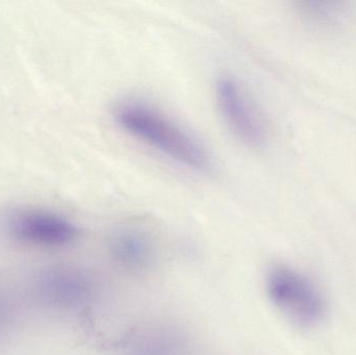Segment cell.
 <instances>
[{
  "mask_svg": "<svg viewBox=\"0 0 356 355\" xmlns=\"http://www.w3.org/2000/svg\"><path fill=\"white\" fill-rule=\"evenodd\" d=\"M117 124L139 141L184 168L205 172L211 158L202 144L158 110L141 102H123L114 113Z\"/></svg>",
  "mask_w": 356,
  "mask_h": 355,
  "instance_id": "1",
  "label": "cell"
},
{
  "mask_svg": "<svg viewBox=\"0 0 356 355\" xmlns=\"http://www.w3.org/2000/svg\"><path fill=\"white\" fill-rule=\"evenodd\" d=\"M266 289L274 306L297 327H313L323 320V296L300 271L286 265L272 267L266 277Z\"/></svg>",
  "mask_w": 356,
  "mask_h": 355,
  "instance_id": "2",
  "label": "cell"
},
{
  "mask_svg": "<svg viewBox=\"0 0 356 355\" xmlns=\"http://www.w3.org/2000/svg\"><path fill=\"white\" fill-rule=\"evenodd\" d=\"M95 288L89 271L70 264L46 267L33 279V291L41 304L62 312L76 311L89 304Z\"/></svg>",
  "mask_w": 356,
  "mask_h": 355,
  "instance_id": "3",
  "label": "cell"
},
{
  "mask_svg": "<svg viewBox=\"0 0 356 355\" xmlns=\"http://www.w3.org/2000/svg\"><path fill=\"white\" fill-rule=\"evenodd\" d=\"M216 99L228 129L251 148L265 143L266 131L242 85L234 77L222 75L216 83Z\"/></svg>",
  "mask_w": 356,
  "mask_h": 355,
  "instance_id": "4",
  "label": "cell"
},
{
  "mask_svg": "<svg viewBox=\"0 0 356 355\" xmlns=\"http://www.w3.org/2000/svg\"><path fill=\"white\" fill-rule=\"evenodd\" d=\"M8 229L18 241L43 248L64 247L79 235V227L70 219L42 210L17 213L10 218Z\"/></svg>",
  "mask_w": 356,
  "mask_h": 355,
  "instance_id": "5",
  "label": "cell"
},
{
  "mask_svg": "<svg viewBox=\"0 0 356 355\" xmlns=\"http://www.w3.org/2000/svg\"><path fill=\"white\" fill-rule=\"evenodd\" d=\"M112 254L122 268L129 271L143 270L152 263V244L143 233L122 231L113 239Z\"/></svg>",
  "mask_w": 356,
  "mask_h": 355,
  "instance_id": "6",
  "label": "cell"
},
{
  "mask_svg": "<svg viewBox=\"0 0 356 355\" xmlns=\"http://www.w3.org/2000/svg\"><path fill=\"white\" fill-rule=\"evenodd\" d=\"M12 317V308L6 298L0 294V331L8 324Z\"/></svg>",
  "mask_w": 356,
  "mask_h": 355,
  "instance_id": "7",
  "label": "cell"
}]
</instances>
